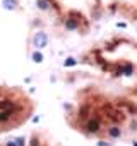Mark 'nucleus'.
<instances>
[{
  "label": "nucleus",
  "mask_w": 137,
  "mask_h": 146,
  "mask_svg": "<svg viewBox=\"0 0 137 146\" xmlns=\"http://www.w3.org/2000/svg\"><path fill=\"white\" fill-rule=\"evenodd\" d=\"M34 43H36V46L43 48V46L46 45V36H45L43 33H38V35L34 36Z\"/></svg>",
  "instance_id": "obj_1"
},
{
  "label": "nucleus",
  "mask_w": 137,
  "mask_h": 146,
  "mask_svg": "<svg viewBox=\"0 0 137 146\" xmlns=\"http://www.w3.org/2000/svg\"><path fill=\"white\" fill-rule=\"evenodd\" d=\"M33 58H34V62H41V60H43L41 53H34V55H33Z\"/></svg>",
  "instance_id": "obj_2"
},
{
  "label": "nucleus",
  "mask_w": 137,
  "mask_h": 146,
  "mask_svg": "<svg viewBox=\"0 0 137 146\" xmlns=\"http://www.w3.org/2000/svg\"><path fill=\"white\" fill-rule=\"evenodd\" d=\"M5 119H9V113H0V120H5Z\"/></svg>",
  "instance_id": "obj_3"
}]
</instances>
